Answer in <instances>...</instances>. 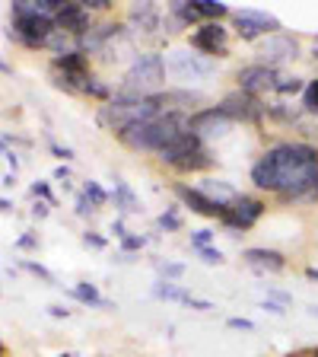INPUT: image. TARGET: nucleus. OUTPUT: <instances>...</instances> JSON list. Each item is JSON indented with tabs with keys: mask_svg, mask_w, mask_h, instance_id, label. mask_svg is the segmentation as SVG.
<instances>
[{
	"mask_svg": "<svg viewBox=\"0 0 318 357\" xmlns=\"http://www.w3.org/2000/svg\"><path fill=\"white\" fill-rule=\"evenodd\" d=\"M248 182L258 195H271L277 204H318V144L274 141L248 169Z\"/></svg>",
	"mask_w": 318,
	"mask_h": 357,
	"instance_id": "nucleus-1",
	"label": "nucleus"
},
{
	"mask_svg": "<svg viewBox=\"0 0 318 357\" xmlns=\"http://www.w3.org/2000/svg\"><path fill=\"white\" fill-rule=\"evenodd\" d=\"M188 119H191V115H182V112H166L163 119L134 121V125L121 128V131L111 134V137H115V141H118L125 150H131V153L156 156L159 150H166L172 141H178V137L188 131Z\"/></svg>",
	"mask_w": 318,
	"mask_h": 357,
	"instance_id": "nucleus-2",
	"label": "nucleus"
},
{
	"mask_svg": "<svg viewBox=\"0 0 318 357\" xmlns=\"http://www.w3.org/2000/svg\"><path fill=\"white\" fill-rule=\"evenodd\" d=\"M153 160H156V166H159V169L172 172V176H178V178H185V176H210V169L216 166V156H214V150H210V144L200 141L191 128H188L178 141H172L166 150H159Z\"/></svg>",
	"mask_w": 318,
	"mask_h": 357,
	"instance_id": "nucleus-3",
	"label": "nucleus"
},
{
	"mask_svg": "<svg viewBox=\"0 0 318 357\" xmlns=\"http://www.w3.org/2000/svg\"><path fill=\"white\" fill-rule=\"evenodd\" d=\"M58 29L51 16L38 13L35 0H13L10 3V29L7 38L16 42L26 52H45V42L51 38V32Z\"/></svg>",
	"mask_w": 318,
	"mask_h": 357,
	"instance_id": "nucleus-4",
	"label": "nucleus"
},
{
	"mask_svg": "<svg viewBox=\"0 0 318 357\" xmlns=\"http://www.w3.org/2000/svg\"><path fill=\"white\" fill-rule=\"evenodd\" d=\"M169 77H166V58L163 52L156 48H137L131 61H127L125 74H121L118 86L125 93H134V96H153V93H163L169 86Z\"/></svg>",
	"mask_w": 318,
	"mask_h": 357,
	"instance_id": "nucleus-5",
	"label": "nucleus"
},
{
	"mask_svg": "<svg viewBox=\"0 0 318 357\" xmlns=\"http://www.w3.org/2000/svg\"><path fill=\"white\" fill-rule=\"evenodd\" d=\"M93 70H96V61L89 54H83L80 48L58 54V58H48V80H51L54 89H61L67 96H80L83 83L89 80Z\"/></svg>",
	"mask_w": 318,
	"mask_h": 357,
	"instance_id": "nucleus-6",
	"label": "nucleus"
},
{
	"mask_svg": "<svg viewBox=\"0 0 318 357\" xmlns=\"http://www.w3.org/2000/svg\"><path fill=\"white\" fill-rule=\"evenodd\" d=\"M166 77L175 80L172 86H194L200 80H210L216 77V61L200 58L198 52H191L188 45H175V48H166Z\"/></svg>",
	"mask_w": 318,
	"mask_h": 357,
	"instance_id": "nucleus-7",
	"label": "nucleus"
},
{
	"mask_svg": "<svg viewBox=\"0 0 318 357\" xmlns=\"http://www.w3.org/2000/svg\"><path fill=\"white\" fill-rule=\"evenodd\" d=\"M267 214V201L261 198L258 192H239L236 198L226 204L220 223L223 230L230 233V236H245V233H252Z\"/></svg>",
	"mask_w": 318,
	"mask_h": 357,
	"instance_id": "nucleus-8",
	"label": "nucleus"
},
{
	"mask_svg": "<svg viewBox=\"0 0 318 357\" xmlns=\"http://www.w3.org/2000/svg\"><path fill=\"white\" fill-rule=\"evenodd\" d=\"M185 45L207 61L232 58V29L230 22H200L191 32H185Z\"/></svg>",
	"mask_w": 318,
	"mask_h": 357,
	"instance_id": "nucleus-9",
	"label": "nucleus"
},
{
	"mask_svg": "<svg viewBox=\"0 0 318 357\" xmlns=\"http://www.w3.org/2000/svg\"><path fill=\"white\" fill-rule=\"evenodd\" d=\"M230 29H232V38H242V42L258 45L261 38L274 36V32H283V22L277 20L274 13H267V10L239 7V10L230 13Z\"/></svg>",
	"mask_w": 318,
	"mask_h": 357,
	"instance_id": "nucleus-10",
	"label": "nucleus"
},
{
	"mask_svg": "<svg viewBox=\"0 0 318 357\" xmlns=\"http://www.w3.org/2000/svg\"><path fill=\"white\" fill-rule=\"evenodd\" d=\"M299 58H303V38L287 29L261 38L258 48H255V61L267 64V67H277V70H283L287 64H293V61H299Z\"/></svg>",
	"mask_w": 318,
	"mask_h": 357,
	"instance_id": "nucleus-11",
	"label": "nucleus"
},
{
	"mask_svg": "<svg viewBox=\"0 0 318 357\" xmlns=\"http://www.w3.org/2000/svg\"><path fill=\"white\" fill-rule=\"evenodd\" d=\"M121 20L134 38H163L166 7L153 3V0H134V3H127Z\"/></svg>",
	"mask_w": 318,
	"mask_h": 357,
	"instance_id": "nucleus-12",
	"label": "nucleus"
},
{
	"mask_svg": "<svg viewBox=\"0 0 318 357\" xmlns=\"http://www.w3.org/2000/svg\"><path fill=\"white\" fill-rule=\"evenodd\" d=\"M283 70L277 67H267L258 64V61H248L236 70V89L245 93V96H255V99H264V96H274V86L280 80Z\"/></svg>",
	"mask_w": 318,
	"mask_h": 357,
	"instance_id": "nucleus-13",
	"label": "nucleus"
},
{
	"mask_svg": "<svg viewBox=\"0 0 318 357\" xmlns=\"http://www.w3.org/2000/svg\"><path fill=\"white\" fill-rule=\"evenodd\" d=\"M220 105L226 115L232 119V125H248V128H264L267 121V99H255V96H245V93H239V89H230L226 96L220 99Z\"/></svg>",
	"mask_w": 318,
	"mask_h": 357,
	"instance_id": "nucleus-14",
	"label": "nucleus"
},
{
	"mask_svg": "<svg viewBox=\"0 0 318 357\" xmlns=\"http://www.w3.org/2000/svg\"><path fill=\"white\" fill-rule=\"evenodd\" d=\"M188 128H191V131L198 134L204 144H210V141H220V137H226V134H230L236 125H232V119L220 109V105H207V109L194 112L191 119H188Z\"/></svg>",
	"mask_w": 318,
	"mask_h": 357,
	"instance_id": "nucleus-15",
	"label": "nucleus"
},
{
	"mask_svg": "<svg viewBox=\"0 0 318 357\" xmlns=\"http://www.w3.org/2000/svg\"><path fill=\"white\" fill-rule=\"evenodd\" d=\"M172 195H175L178 208L191 211V214L204 217V220H220L223 211H226V208H220L216 201H210L194 182H172Z\"/></svg>",
	"mask_w": 318,
	"mask_h": 357,
	"instance_id": "nucleus-16",
	"label": "nucleus"
},
{
	"mask_svg": "<svg viewBox=\"0 0 318 357\" xmlns=\"http://www.w3.org/2000/svg\"><path fill=\"white\" fill-rule=\"evenodd\" d=\"M242 261L255 275H283L289 268L287 252H280L274 245H248V249H242Z\"/></svg>",
	"mask_w": 318,
	"mask_h": 357,
	"instance_id": "nucleus-17",
	"label": "nucleus"
},
{
	"mask_svg": "<svg viewBox=\"0 0 318 357\" xmlns=\"http://www.w3.org/2000/svg\"><path fill=\"white\" fill-rule=\"evenodd\" d=\"M54 26H58L61 32H67L70 38H77V42H80V38L86 36L93 26H96V16L89 13L80 0H64L61 13L54 16Z\"/></svg>",
	"mask_w": 318,
	"mask_h": 357,
	"instance_id": "nucleus-18",
	"label": "nucleus"
},
{
	"mask_svg": "<svg viewBox=\"0 0 318 357\" xmlns=\"http://www.w3.org/2000/svg\"><path fill=\"white\" fill-rule=\"evenodd\" d=\"M166 105L169 112H182V115H194V112L207 109V93H200L198 86H166Z\"/></svg>",
	"mask_w": 318,
	"mask_h": 357,
	"instance_id": "nucleus-19",
	"label": "nucleus"
},
{
	"mask_svg": "<svg viewBox=\"0 0 318 357\" xmlns=\"http://www.w3.org/2000/svg\"><path fill=\"white\" fill-rule=\"evenodd\" d=\"M111 204L118 211V217H134V214H143V204H141V195L131 188V182L125 178H115V185H111Z\"/></svg>",
	"mask_w": 318,
	"mask_h": 357,
	"instance_id": "nucleus-20",
	"label": "nucleus"
},
{
	"mask_svg": "<svg viewBox=\"0 0 318 357\" xmlns=\"http://www.w3.org/2000/svg\"><path fill=\"white\" fill-rule=\"evenodd\" d=\"M67 297L77 300L80 306H89V310H118L109 297H102V290H99L93 281H77L74 287L67 290Z\"/></svg>",
	"mask_w": 318,
	"mask_h": 357,
	"instance_id": "nucleus-21",
	"label": "nucleus"
},
{
	"mask_svg": "<svg viewBox=\"0 0 318 357\" xmlns=\"http://www.w3.org/2000/svg\"><path fill=\"white\" fill-rule=\"evenodd\" d=\"M194 185H198L200 192L207 195L210 201H216L220 208H226V204H230V201L239 195V188L232 185L230 178H220V176H200L198 182H194Z\"/></svg>",
	"mask_w": 318,
	"mask_h": 357,
	"instance_id": "nucleus-22",
	"label": "nucleus"
},
{
	"mask_svg": "<svg viewBox=\"0 0 318 357\" xmlns=\"http://www.w3.org/2000/svg\"><path fill=\"white\" fill-rule=\"evenodd\" d=\"M264 112H267V121H271V125H289V128H299V125L305 121L303 109H299V105L283 102V99H274V102H267V105H264Z\"/></svg>",
	"mask_w": 318,
	"mask_h": 357,
	"instance_id": "nucleus-23",
	"label": "nucleus"
},
{
	"mask_svg": "<svg viewBox=\"0 0 318 357\" xmlns=\"http://www.w3.org/2000/svg\"><path fill=\"white\" fill-rule=\"evenodd\" d=\"M150 297L153 300H163V303H182V306H191L194 294L185 290L182 284H172V281H156L150 287Z\"/></svg>",
	"mask_w": 318,
	"mask_h": 357,
	"instance_id": "nucleus-24",
	"label": "nucleus"
},
{
	"mask_svg": "<svg viewBox=\"0 0 318 357\" xmlns=\"http://www.w3.org/2000/svg\"><path fill=\"white\" fill-rule=\"evenodd\" d=\"M194 13L200 16V22H230L232 7L223 3V0H191Z\"/></svg>",
	"mask_w": 318,
	"mask_h": 357,
	"instance_id": "nucleus-25",
	"label": "nucleus"
},
{
	"mask_svg": "<svg viewBox=\"0 0 318 357\" xmlns=\"http://www.w3.org/2000/svg\"><path fill=\"white\" fill-rule=\"evenodd\" d=\"M80 96H86V99H93V102L105 105L111 96H115V89H111V83L105 80L99 70H93V74H89V80L83 83V93H80Z\"/></svg>",
	"mask_w": 318,
	"mask_h": 357,
	"instance_id": "nucleus-26",
	"label": "nucleus"
},
{
	"mask_svg": "<svg viewBox=\"0 0 318 357\" xmlns=\"http://www.w3.org/2000/svg\"><path fill=\"white\" fill-rule=\"evenodd\" d=\"M80 192H83V198L93 204V211H96V214H102V211L111 204L109 188H105L102 182H96V178H86V182H80Z\"/></svg>",
	"mask_w": 318,
	"mask_h": 357,
	"instance_id": "nucleus-27",
	"label": "nucleus"
},
{
	"mask_svg": "<svg viewBox=\"0 0 318 357\" xmlns=\"http://www.w3.org/2000/svg\"><path fill=\"white\" fill-rule=\"evenodd\" d=\"M182 230H185V217H182L178 204L166 208L163 214L156 217V233H166V236H172V233H182Z\"/></svg>",
	"mask_w": 318,
	"mask_h": 357,
	"instance_id": "nucleus-28",
	"label": "nucleus"
},
{
	"mask_svg": "<svg viewBox=\"0 0 318 357\" xmlns=\"http://www.w3.org/2000/svg\"><path fill=\"white\" fill-rule=\"evenodd\" d=\"M305 77H299V74H280V80H277V86H274V96L277 99H283L287 102L289 96H303V89H305Z\"/></svg>",
	"mask_w": 318,
	"mask_h": 357,
	"instance_id": "nucleus-29",
	"label": "nucleus"
},
{
	"mask_svg": "<svg viewBox=\"0 0 318 357\" xmlns=\"http://www.w3.org/2000/svg\"><path fill=\"white\" fill-rule=\"evenodd\" d=\"M299 109H303L305 119H318V77L305 83L303 96H299Z\"/></svg>",
	"mask_w": 318,
	"mask_h": 357,
	"instance_id": "nucleus-30",
	"label": "nucleus"
},
{
	"mask_svg": "<svg viewBox=\"0 0 318 357\" xmlns=\"http://www.w3.org/2000/svg\"><path fill=\"white\" fill-rule=\"evenodd\" d=\"M153 265H156V275H159V281H172V284H178L182 278H185V271H188L182 261H169V259H166V261L156 259Z\"/></svg>",
	"mask_w": 318,
	"mask_h": 357,
	"instance_id": "nucleus-31",
	"label": "nucleus"
},
{
	"mask_svg": "<svg viewBox=\"0 0 318 357\" xmlns=\"http://www.w3.org/2000/svg\"><path fill=\"white\" fill-rule=\"evenodd\" d=\"M16 268L26 271V275H32V278H38V281H45V284H54V271L51 268H45L42 261H35V259H19Z\"/></svg>",
	"mask_w": 318,
	"mask_h": 357,
	"instance_id": "nucleus-32",
	"label": "nucleus"
},
{
	"mask_svg": "<svg viewBox=\"0 0 318 357\" xmlns=\"http://www.w3.org/2000/svg\"><path fill=\"white\" fill-rule=\"evenodd\" d=\"M147 245H150V236H147V233H127V236L118 243V252H125V255H141Z\"/></svg>",
	"mask_w": 318,
	"mask_h": 357,
	"instance_id": "nucleus-33",
	"label": "nucleus"
},
{
	"mask_svg": "<svg viewBox=\"0 0 318 357\" xmlns=\"http://www.w3.org/2000/svg\"><path fill=\"white\" fill-rule=\"evenodd\" d=\"M188 245H191V252H198V249H207V245H216V230H210V227L191 230V236H188Z\"/></svg>",
	"mask_w": 318,
	"mask_h": 357,
	"instance_id": "nucleus-34",
	"label": "nucleus"
},
{
	"mask_svg": "<svg viewBox=\"0 0 318 357\" xmlns=\"http://www.w3.org/2000/svg\"><path fill=\"white\" fill-rule=\"evenodd\" d=\"M29 195L35 201H45V204H58V195H54V188H51V182H42V178H35V182H32L29 185Z\"/></svg>",
	"mask_w": 318,
	"mask_h": 357,
	"instance_id": "nucleus-35",
	"label": "nucleus"
},
{
	"mask_svg": "<svg viewBox=\"0 0 318 357\" xmlns=\"http://www.w3.org/2000/svg\"><path fill=\"white\" fill-rule=\"evenodd\" d=\"M80 243L86 245V249H93V252H102V249H109V236H102V233L93 230V227H86V230L80 233Z\"/></svg>",
	"mask_w": 318,
	"mask_h": 357,
	"instance_id": "nucleus-36",
	"label": "nucleus"
},
{
	"mask_svg": "<svg viewBox=\"0 0 318 357\" xmlns=\"http://www.w3.org/2000/svg\"><path fill=\"white\" fill-rule=\"evenodd\" d=\"M13 249L16 252H38V249H42V236H38L35 230H26L22 236H16Z\"/></svg>",
	"mask_w": 318,
	"mask_h": 357,
	"instance_id": "nucleus-37",
	"label": "nucleus"
},
{
	"mask_svg": "<svg viewBox=\"0 0 318 357\" xmlns=\"http://www.w3.org/2000/svg\"><path fill=\"white\" fill-rule=\"evenodd\" d=\"M198 255L200 261L207 268H220V265H226V255H223V249H216V245H207V249H198Z\"/></svg>",
	"mask_w": 318,
	"mask_h": 357,
	"instance_id": "nucleus-38",
	"label": "nucleus"
},
{
	"mask_svg": "<svg viewBox=\"0 0 318 357\" xmlns=\"http://www.w3.org/2000/svg\"><path fill=\"white\" fill-rule=\"evenodd\" d=\"M74 217H80V220H93V217H96L93 204H89V201L83 198L80 188H77V195H74Z\"/></svg>",
	"mask_w": 318,
	"mask_h": 357,
	"instance_id": "nucleus-39",
	"label": "nucleus"
},
{
	"mask_svg": "<svg viewBox=\"0 0 318 357\" xmlns=\"http://www.w3.org/2000/svg\"><path fill=\"white\" fill-rule=\"evenodd\" d=\"M48 150H51V156H54V160H61V163H74V160H77L74 147H64V144H58L54 137H48Z\"/></svg>",
	"mask_w": 318,
	"mask_h": 357,
	"instance_id": "nucleus-40",
	"label": "nucleus"
},
{
	"mask_svg": "<svg viewBox=\"0 0 318 357\" xmlns=\"http://www.w3.org/2000/svg\"><path fill=\"white\" fill-rule=\"evenodd\" d=\"M29 217L35 223H42V220H48L51 217V204H45V201H35L32 198V208H29Z\"/></svg>",
	"mask_w": 318,
	"mask_h": 357,
	"instance_id": "nucleus-41",
	"label": "nucleus"
},
{
	"mask_svg": "<svg viewBox=\"0 0 318 357\" xmlns=\"http://www.w3.org/2000/svg\"><path fill=\"white\" fill-rule=\"evenodd\" d=\"M51 178H54V182H61V185H70V182H74V169H70V163H58V166H54Z\"/></svg>",
	"mask_w": 318,
	"mask_h": 357,
	"instance_id": "nucleus-42",
	"label": "nucleus"
},
{
	"mask_svg": "<svg viewBox=\"0 0 318 357\" xmlns=\"http://www.w3.org/2000/svg\"><path fill=\"white\" fill-rule=\"evenodd\" d=\"M264 300H274V303H280V306H289L293 303V294H289V290H280V287H267Z\"/></svg>",
	"mask_w": 318,
	"mask_h": 357,
	"instance_id": "nucleus-43",
	"label": "nucleus"
},
{
	"mask_svg": "<svg viewBox=\"0 0 318 357\" xmlns=\"http://www.w3.org/2000/svg\"><path fill=\"white\" fill-rule=\"evenodd\" d=\"M226 328H236V332H255V322L245 319V316H230V319H226Z\"/></svg>",
	"mask_w": 318,
	"mask_h": 357,
	"instance_id": "nucleus-44",
	"label": "nucleus"
},
{
	"mask_svg": "<svg viewBox=\"0 0 318 357\" xmlns=\"http://www.w3.org/2000/svg\"><path fill=\"white\" fill-rule=\"evenodd\" d=\"M127 233H131V230H127L125 217H115V220H111V236H115V239H118V243H121V239H125Z\"/></svg>",
	"mask_w": 318,
	"mask_h": 357,
	"instance_id": "nucleus-45",
	"label": "nucleus"
},
{
	"mask_svg": "<svg viewBox=\"0 0 318 357\" xmlns=\"http://www.w3.org/2000/svg\"><path fill=\"white\" fill-rule=\"evenodd\" d=\"M48 316H51V319H70V316H74V310H67L64 303H51V306H48Z\"/></svg>",
	"mask_w": 318,
	"mask_h": 357,
	"instance_id": "nucleus-46",
	"label": "nucleus"
},
{
	"mask_svg": "<svg viewBox=\"0 0 318 357\" xmlns=\"http://www.w3.org/2000/svg\"><path fill=\"white\" fill-rule=\"evenodd\" d=\"M261 310L264 312H271V316H287V306H280V303H274V300H261Z\"/></svg>",
	"mask_w": 318,
	"mask_h": 357,
	"instance_id": "nucleus-47",
	"label": "nucleus"
},
{
	"mask_svg": "<svg viewBox=\"0 0 318 357\" xmlns=\"http://www.w3.org/2000/svg\"><path fill=\"white\" fill-rule=\"evenodd\" d=\"M305 278H309L312 284H318V265H305V271H303Z\"/></svg>",
	"mask_w": 318,
	"mask_h": 357,
	"instance_id": "nucleus-48",
	"label": "nucleus"
},
{
	"mask_svg": "<svg viewBox=\"0 0 318 357\" xmlns=\"http://www.w3.org/2000/svg\"><path fill=\"white\" fill-rule=\"evenodd\" d=\"M0 185H3V188H13L16 185V172H7V176L0 178Z\"/></svg>",
	"mask_w": 318,
	"mask_h": 357,
	"instance_id": "nucleus-49",
	"label": "nucleus"
},
{
	"mask_svg": "<svg viewBox=\"0 0 318 357\" xmlns=\"http://www.w3.org/2000/svg\"><path fill=\"white\" fill-rule=\"evenodd\" d=\"M0 214H13V201L10 198H0Z\"/></svg>",
	"mask_w": 318,
	"mask_h": 357,
	"instance_id": "nucleus-50",
	"label": "nucleus"
},
{
	"mask_svg": "<svg viewBox=\"0 0 318 357\" xmlns=\"http://www.w3.org/2000/svg\"><path fill=\"white\" fill-rule=\"evenodd\" d=\"M0 74H13V64H7V61H0Z\"/></svg>",
	"mask_w": 318,
	"mask_h": 357,
	"instance_id": "nucleus-51",
	"label": "nucleus"
},
{
	"mask_svg": "<svg viewBox=\"0 0 318 357\" xmlns=\"http://www.w3.org/2000/svg\"><path fill=\"white\" fill-rule=\"evenodd\" d=\"M305 312H309V316H315V319H318V303H309V306H305Z\"/></svg>",
	"mask_w": 318,
	"mask_h": 357,
	"instance_id": "nucleus-52",
	"label": "nucleus"
},
{
	"mask_svg": "<svg viewBox=\"0 0 318 357\" xmlns=\"http://www.w3.org/2000/svg\"><path fill=\"white\" fill-rule=\"evenodd\" d=\"M0 357H10V351H7V344L0 342Z\"/></svg>",
	"mask_w": 318,
	"mask_h": 357,
	"instance_id": "nucleus-53",
	"label": "nucleus"
},
{
	"mask_svg": "<svg viewBox=\"0 0 318 357\" xmlns=\"http://www.w3.org/2000/svg\"><path fill=\"white\" fill-rule=\"evenodd\" d=\"M312 42H315V45H318V36H315V38H312Z\"/></svg>",
	"mask_w": 318,
	"mask_h": 357,
	"instance_id": "nucleus-54",
	"label": "nucleus"
}]
</instances>
